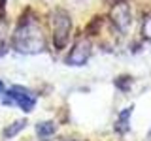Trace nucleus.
<instances>
[{"label": "nucleus", "instance_id": "1", "mask_svg": "<svg viewBox=\"0 0 151 141\" xmlns=\"http://www.w3.org/2000/svg\"><path fill=\"white\" fill-rule=\"evenodd\" d=\"M13 47L21 53H40L44 51V38L32 17H23L13 34Z\"/></svg>", "mask_w": 151, "mask_h": 141}, {"label": "nucleus", "instance_id": "2", "mask_svg": "<svg viewBox=\"0 0 151 141\" xmlns=\"http://www.w3.org/2000/svg\"><path fill=\"white\" fill-rule=\"evenodd\" d=\"M70 28H72V21H70L68 13L63 11V9L55 11V15H53V43L57 49H63L68 43Z\"/></svg>", "mask_w": 151, "mask_h": 141}, {"label": "nucleus", "instance_id": "3", "mask_svg": "<svg viewBox=\"0 0 151 141\" xmlns=\"http://www.w3.org/2000/svg\"><path fill=\"white\" fill-rule=\"evenodd\" d=\"M8 96H9V100H6V103H17V105L27 113H30L36 105V96L28 90V88L12 87L8 90Z\"/></svg>", "mask_w": 151, "mask_h": 141}, {"label": "nucleus", "instance_id": "4", "mask_svg": "<svg viewBox=\"0 0 151 141\" xmlns=\"http://www.w3.org/2000/svg\"><path fill=\"white\" fill-rule=\"evenodd\" d=\"M89 55H91V43H89L87 40H79V41H76L74 49L70 51L66 62L72 64V66H83L87 62Z\"/></svg>", "mask_w": 151, "mask_h": 141}, {"label": "nucleus", "instance_id": "5", "mask_svg": "<svg viewBox=\"0 0 151 141\" xmlns=\"http://www.w3.org/2000/svg\"><path fill=\"white\" fill-rule=\"evenodd\" d=\"M113 23H117L119 25L121 30H125L127 26H129V23H130V11H129V6H127L125 2H121V4H115V11H113Z\"/></svg>", "mask_w": 151, "mask_h": 141}, {"label": "nucleus", "instance_id": "6", "mask_svg": "<svg viewBox=\"0 0 151 141\" xmlns=\"http://www.w3.org/2000/svg\"><path fill=\"white\" fill-rule=\"evenodd\" d=\"M36 132L42 135V137H45V135H51L55 132V124L53 122H42V124L36 126Z\"/></svg>", "mask_w": 151, "mask_h": 141}, {"label": "nucleus", "instance_id": "7", "mask_svg": "<svg viewBox=\"0 0 151 141\" xmlns=\"http://www.w3.org/2000/svg\"><path fill=\"white\" fill-rule=\"evenodd\" d=\"M130 113H132V107H129V109H125V111H123L121 115H119V122H117L119 126H117V130H119L121 134H123V132H127V130H129V124H127V119L130 117Z\"/></svg>", "mask_w": 151, "mask_h": 141}, {"label": "nucleus", "instance_id": "8", "mask_svg": "<svg viewBox=\"0 0 151 141\" xmlns=\"http://www.w3.org/2000/svg\"><path fill=\"white\" fill-rule=\"evenodd\" d=\"M25 126H27L25 120H17V122H13V126H9V128L4 130V135H6V137H13V135H15L19 130H23Z\"/></svg>", "mask_w": 151, "mask_h": 141}, {"label": "nucleus", "instance_id": "9", "mask_svg": "<svg viewBox=\"0 0 151 141\" xmlns=\"http://www.w3.org/2000/svg\"><path fill=\"white\" fill-rule=\"evenodd\" d=\"M0 17H4V0H0Z\"/></svg>", "mask_w": 151, "mask_h": 141}, {"label": "nucleus", "instance_id": "10", "mask_svg": "<svg viewBox=\"0 0 151 141\" xmlns=\"http://www.w3.org/2000/svg\"><path fill=\"white\" fill-rule=\"evenodd\" d=\"M2 92H4V85L0 83V94H2Z\"/></svg>", "mask_w": 151, "mask_h": 141}, {"label": "nucleus", "instance_id": "11", "mask_svg": "<svg viewBox=\"0 0 151 141\" xmlns=\"http://www.w3.org/2000/svg\"><path fill=\"white\" fill-rule=\"evenodd\" d=\"M113 2H115V4H121V2H125V0H113Z\"/></svg>", "mask_w": 151, "mask_h": 141}]
</instances>
